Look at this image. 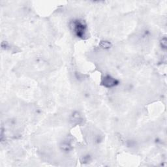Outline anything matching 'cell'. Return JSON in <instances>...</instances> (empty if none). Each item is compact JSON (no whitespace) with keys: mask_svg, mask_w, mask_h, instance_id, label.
<instances>
[{"mask_svg":"<svg viewBox=\"0 0 167 167\" xmlns=\"http://www.w3.org/2000/svg\"><path fill=\"white\" fill-rule=\"evenodd\" d=\"M86 31V27L83 23L81 22H75V32L79 37H82L84 36Z\"/></svg>","mask_w":167,"mask_h":167,"instance_id":"1","label":"cell"},{"mask_svg":"<svg viewBox=\"0 0 167 167\" xmlns=\"http://www.w3.org/2000/svg\"><path fill=\"white\" fill-rule=\"evenodd\" d=\"M116 81L110 77H106L104 78V84L106 87H112L116 85Z\"/></svg>","mask_w":167,"mask_h":167,"instance_id":"2","label":"cell"}]
</instances>
